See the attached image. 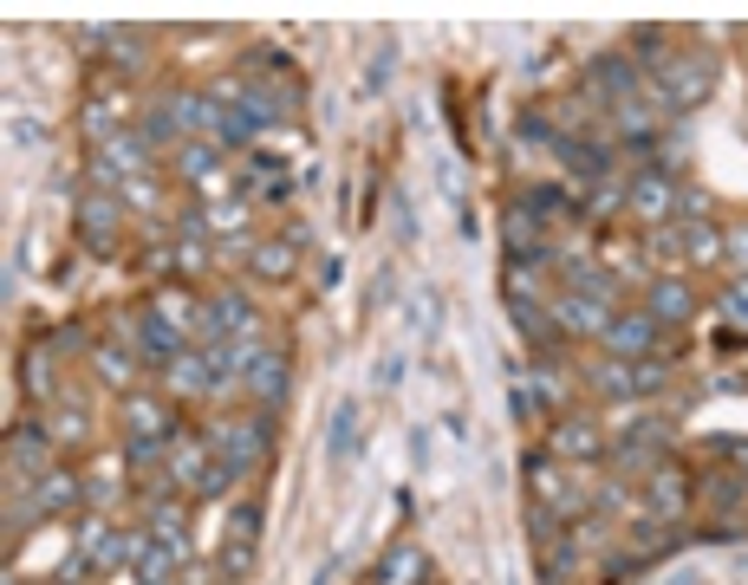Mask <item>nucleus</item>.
I'll return each mask as SVG.
<instances>
[{
  "instance_id": "1",
  "label": "nucleus",
  "mask_w": 748,
  "mask_h": 585,
  "mask_svg": "<svg viewBox=\"0 0 748 585\" xmlns=\"http://www.w3.org/2000/svg\"><path fill=\"white\" fill-rule=\"evenodd\" d=\"M710 85H717V65H710L703 52H671V59H658V98H664L671 111L703 104Z\"/></svg>"
},
{
  "instance_id": "2",
  "label": "nucleus",
  "mask_w": 748,
  "mask_h": 585,
  "mask_svg": "<svg viewBox=\"0 0 748 585\" xmlns=\"http://www.w3.org/2000/svg\"><path fill=\"white\" fill-rule=\"evenodd\" d=\"M625 208H632L645 228H664V221L677 215V182H671V169H638V176L625 182Z\"/></svg>"
},
{
  "instance_id": "3",
  "label": "nucleus",
  "mask_w": 748,
  "mask_h": 585,
  "mask_svg": "<svg viewBox=\"0 0 748 585\" xmlns=\"http://www.w3.org/2000/svg\"><path fill=\"white\" fill-rule=\"evenodd\" d=\"M658 345H664V326H658L645 306H632V313H619V319L606 326V352H612V358H625V365L651 358Z\"/></svg>"
},
{
  "instance_id": "4",
  "label": "nucleus",
  "mask_w": 748,
  "mask_h": 585,
  "mask_svg": "<svg viewBox=\"0 0 748 585\" xmlns=\"http://www.w3.org/2000/svg\"><path fill=\"white\" fill-rule=\"evenodd\" d=\"M547 313H554V326H560L567 339H606V326L619 319V306H606V300H586V293H560Z\"/></svg>"
},
{
  "instance_id": "5",
  "label": "nucleus",
  "mask_w": 748,
  "mask_h": 585,
  "mask_svg": "<svg viewBox=\"0 0 748 585\" xmlns=\"http://www.w3.org/2000/svg\"><path fill=\"white\" fill-rule=\"evenodd\" d=\"M117 215H124V202L104 195V189H91V195L78 202V234H85L91 254H111V247H117Z\"/></svg>"
},
{
  "instance_id": "6",
  "label": "nucleus",
  "mask_w": 748,
  "mask_h": 585,
  "mask_svg": "<svg viewBox=\"0 0 748 585\" xmlns=\"http://www.w3.org/2000/svg\"><path fill=\"white\" fill-rule=\"evenodd\" d=\"M645 313H651L658 326H684V319H697V293H690L677 274H664V280L645 287Z\"/></svg>"
},
{
  "instance_id": "7",
  "label": "nucleus",
  "mask_w": 748,
  "mask_h": 585,
  "mask_svg": "<svg viewBox=\"0 0 748 585\" xmlns=\"http://www.w3.org/2000/svg\"><path fill=\"white\" fill-rule=\"evenodd\" d=\"M163 391H169V397H202V391H215L208 352H176V358L163 365Z\"/></svg>"
},
{
  "instance_id": "8",
  "label": "nucleus",
  "mask_w": 748,
  "mask_h": 585,
  "mask_svg": "<svg viewBox=\"0 0 748 585\" xmlns=\"http://www.w3.org/2000/svg\"><path fill=\"white\" fill-rule=\"evenodd\" d=\"M137 345H143V358H150V365H169L176 352H189V345H182V326H169V313H163V306H150V313L137 319Z\"/></svg>"
},
{
  "instance_id": "9",
  "label": "nucleus",
  "mask_w": 748,
  "mask_h": 585,
  "mask_svg": "<svg viewBox=\"0 0 748 585\" xmlns=\"http://www.w3.org/2000/svg\"><path fill=\"white\" fill-rule=\"evenodd\" d=\"M645 501H651V514H658V521H677V514H684V501H690L684 469H677V462H658V469H651V482H645Z\"/></svg>"
},
{
  "instance_id": "10",
  "label": "nucleus",
  "mask_w": 748,
  "mask_h": 585,
  "mask_svg": "<svg viewBox=\"0 0 748 585\" xmlns=\"http://www.w3.org/2000/svg\"><path fill=\"white\" fill-rule=\"evenodd\" d=\"M378 585H430V560H423V547H417V541L384 547V560H378Z\"/></svg>"
},
{
  "instance_id": "11",
  "label": "nucleus",
  "mask_w": 748,
  "mask_h": 585,
  "mask_svg": "<svg viewBox=\"0 0 748 585\" xmlns=\"http://www.w3.org/2000/svg\"><path fill=\"white\" fill-rule=\"evenodd\" d=\"M554 456H567V462H593V456H606V436H599L586 417H560V423H554Z\"/></svg>"
},
{
  "instance_id": "12",
  "label": "nucleus",
  "mask_w": 748,
  "mask_h": 585,
  "mask_svg": "<svg viewBox=\"0 0 748 585\" xmlns=\"http://www.w3.org/2000/svg\"><path fill=\"white\" fill-rule=\"evenodd\" d=\"M287 378H293V371H287V358H280V352H261V358H254V371H248L254 404H261V410H274V404L287 397Z\"/></svg>"
},
{
  "instance_id": "13",
  "label": "nucleus",
  "mask_w": 748,
  "mask_h": 585,
  "mask_svg": "<svg viewBox=\"0 0 748 585\" xmlns=\"http://www.w3.org/2000/svg\"><path fill=\"white\" fill-rule=\"evenodd\" d=\"M124 436H163V443H169V436H176V423L163 417V404H156V397L130 391V397H124Z\"/></svg>"
},
{
  "instance_id": "14",
  "label": "nucleus",
  "mask_w": 748,
  "mask_h": 585,
  "mask_svg": "<svg viewBox=\"0 0 748 585\" xmlns=\"http://www.w3.org/2000/svg\"><path fill=\"white\" fill-rule=\"evenodd\" d=\"M684 254H690L697 267H723V260H730V234H723L717 221H684Z\"/></svg>"
},
{
  "instance_id": "15",
  "label": "nucleus",
  "mask_w": 748,
  "mask_h": 585,
  "mask_svg": "<svg viewBox=\"0 0 748 585\" xmlns=\"http://www.w3.org/2000/svg\"><path fill=\"white\" fill-rule=\"evenodd\" d=\"M78 501H85L78 475H39V488H33V508H26V521H33V514H65V508H78Z\"/></svg>"
},
{
  "instance_id": "16",
  "label": "nucleus",
  "mask_w": 748,
  "mask_h": 585,
  "mask_svg": "<svg viewBox=\"0 0 748 585\" xmlns=\"http://www.w3.org/2000/svg\"><path fill=\"white\" fill-rule=\"evenodd\" d=\"M234 189H241L248 202H254V195H261V202H287V189H293V182H287V176H280L274 163H261V156H254V163H241Z\"/></svg>"
},
{
  "instance_id": "17",
  "label": "nucleus",
  "mask_w": 748,
  "mask_h": 585,
  "mask_svg": "<svg viewBox=\"0 0 748 585\" xmlns=\"http://www.w3.org/2000/svg\"><path fill=\"white\" fill-rule=\"evenodd\" d=\"M586 91H606V98H619V104H625V98L638 91V72L612 52V59H599V72H586Z\"/></svg>"
},
{
  "instance_id": "18",
  "label": "nucleus",
  "mask_w": 748,
  "mask_h": 585,
  "mask_svg": "<svg viewBox=\"0 0 748 585\" xmlns=\"http://www.w3.org/2000/svg\"><path fill=\"white\" fill-rule=\"evenodd\" d=\"M658 456H664V423H638V430H625V436H619V462H625V469L658 462Z\"/></svg>"
},
{
  "instance_id": "19",
  "label": "nucleus",
  "mask_w": 748,
  "mask_h": 585,
  "mask_svg": "<svg viewBox=\"0 0 748 585\" xmlns=\"http://www.w3.org/2000/svg\"><path fill=\"white\" fill-rule=\"evenodd\" d=\"M586 384H593L599 397H638V365H625V358H606L599 371H586Z\"/></svg>"
},
{
  "instance_id": "20",
  "label": "nucleus",
  "mask_w": 748,
  "mask_h": 585,
  "mask_svg": "<svg viewBox=\"0 0 748 585\" xmlns=\"http://www.w3.org/2000/svg\"><path fill=\"white\" fill-rule=\"evenodd\" d=\"M293 260H300V247H293V241H261V247L248 254V267H254L261 280H287V274H293Z\"/></svg>"
},
{
  "instance_id": "21",
  "label": "nucleus",
  "mask_w": 748,
  "mask_h": 585,
  "mask_svg": "<svg viewBox=\"0 0 748 585\" xmlns=\"http://www.w3.org/2000/svg\"><path fill=\"white\" fill-rule=\"evenodd\" d=\"M176 176L182 182H208L215 176V143H176Z\"/></svg>"
},
{
  "instance_id": "22",
  "label": "nucleus",
  "mask_w": 748,
  "mask_h": 585,
  "mask_svg": "<svg viewBox=\"0 0 748 585\" xmlns=\"http://www.w3.org/2000/svg\"><path fill=\"white\" fill-rule=\"evenodd\" d=\"M46 462V443H39V423H20V436H13V469H20V482L33 475Z\"/></svg>"
},
{
  "instance_id": "23",
  "label": "nucleus",
  "mask_w": 748,
  "mask_h": 585,
  "mask_svg": "<svg viewBox=\"0 0 748 585\" xmlns=\"http://www.w3.org/2000/svg\"><path fill=\"white\" fill-rule=\"evenodd\" d=\"M619 130H625V143H632V150H651V143H658V124H651L638 104H619Z\"/></svg>"
},
{
  "instance_id": "24",
  "label": "nucleus",
  "mask_w": 748,
  "mask_h": 585,
  "mask_svg": "<svg viewBox=\"0 0 748 585\" xmlns=\"http://www.w3.org/2000/svg\"><path fill=\"white\" fill-rule=\"evenodd\" d=\"M156 462H163V436H124V469H143V475H150ZM150 482H156V475H150Z\"/></svg>"
},
{
  "instance_id": "25",
  "label": "nucleus",
  "mask_w": 748,
  "mask_h": 585,
  "mask_svg": "<svg viewBox=\"0 0 748 585\" xmlns=\"http://www.w3.org/2000/svg\"><path fill=\"white\" fill-rule=\"evenodd\" d=\"M98 371H104V384H117V391L137 384V358H130V352H111V345H104V352H98Z\"/></svg>"
},
{
  "instance_id": "26",
  "label": "nucleus",
  "mask_w": 748,
  "mask_h": 585,
  "mask_svg": "<svg viewBox=\"0 0 748 585\" xmlns=\"http://www.w3.org/2000/svg\"><path fill=\"white\" fill-rule=\"evenodd\" d=\"M254 130H261V124H254L248 111H221V124H215V143H228V150H241V143H248Z\"/></svg>"
},
{
  "instance_id": "27",
  "label": "nucleus",
  "mask_w": 748,
  "mask_h": 585,
  "mask_svg": "<svg viewBox=\"0 0 748 585\" xmlns=\"http://www.w3.org/2000/svg\"><path fill=\"white\" fill-rule=\"evenodd\" d=\"M111 59L117 72H143V33H111Z\"/></svg>"
},
{
  "instance_id": "28",
  "label": "nucleus",
  "mask_w": 748,
  "mask_h": 585,
  "mask_svg": "<svg viewBox=\"0 0 748 585\" xmlns=\"http://www.w3.org/2000/svg\"><path fill=\"white\" fill-rule=\"evenodd\" d=\"M228 534L234 541H261V501H234L228 508Z\"/></svg>"
},
{
  "instance_id": "29",
  "label": "nucleus",
  "mask_w": 748,
  "mask_h": 585,
  "mask_svg": "<svg viewBox=\"0 0 748 585\" xmlns=\"http://www.w3.org/2000/svg\"><path fill=\"white\" fill-rule=\"evenodd\" d=\"M221 573H228V585L248 580V573H254V541H234V547H221Z\"/></svg>"
},
{
  "instance_id": "30",
  "label": "nucleus",
  "mask_w": 748,
  "mask_h": 585,
  "mask_svg": "<svg viewBox=\"0 0 748 585\" xmlns=\"http://www.w3.org/2000/svg\"><path fill=\"white\" fill-rule=\"evenodd\" d=\"M743 501H748L743 475H717V482H710V508H743Z\"/></svg>"
},
{
  "instance_id": "31",
  "label": "nucleus",
  "mask_w": 748,
  "mask_h": 585,
  "mask_svg": "<svg viewBox=\"0 0 748 585\" xmlns=\"http://www.w3.org/2000/svg\"><path fill=\"white\" fill-rule=\"evenodd\" d=\"M352 423H358V410H352V404H339V430L326 436V449H332V456H345V449H352Z\"/></svg>"
},
{
  "instance_id": "32",
  "label": "nucleus",
  "mask_w": 748,
  "mask_h": 585,
  "mask_svg": "<svg viewBox=\"0 0 748 585\" xmlns=\"http://www.w3.org/2000/svg\"><path fill=\"white\" fill-rule=\"evenodd\" d=\"M52 443H85V410H59V430Z\"/></svg>"
},
{
  "instance_id": "33",
  "label": "nucleus",
  "mask_w": 748,
  "mask_h": 585,
  "mask_svg": "<svg viewBox=\"0 0 748 585\" xmlns=\"http://www.w3.org/2000/svg\"><path fill=\"white\" fill-rule=\"evenodd\" d=\"M723 306H730V319H743L748 326V280H736V287L723 293Z\"/></svg>"
},
{
  "instance_id": "34",
  "label": "nucleus",
  "mask_w": 748,
  "mask_h": 585,
  "mask_svg": "<svg viewBox=\"0 0 748 585\" xmlns=\"http://www.w3.org/2000/svg\"><path fill=\"white\" fill-rule=\"evenodd\" d=\"M202 260H208V254H202V241H182V247H176V267H182V274H195Z\"/></svg>"
},
{
  "instance_id": "35",
  "label": "nucleus",
  "mask_w": 748,
  "mask_h": 585,
  "mask_svg": "<svg viewBox=\"0 0 748 585\" xmlns=\"http://www.w3.org/2000/svg\"><path fill=\"white\" fill-rule=\"evenodd\" d=\"M339 280H345V260H339V254H332V260H319V287H339Z\"/></svg>"
},
{
  "instance_id": "36",
  "label": "nucleus",
  "mask_w": 748,
  "mask_h": 585,
  "mask_svg": "<svg viewBox=\"0 0 748 585\" xmlns=\"http://www.w3.org/2000/svg\"><path fill=\"white\" fill-rule=\"evenodd\" d=\"M730 260H743L748 267V228H730Z\"/></svg>"
}]
</instances>
